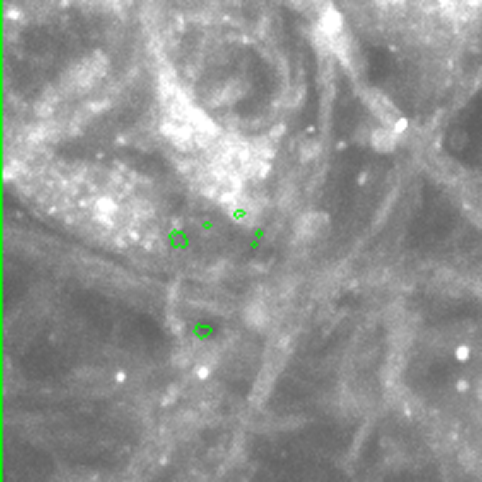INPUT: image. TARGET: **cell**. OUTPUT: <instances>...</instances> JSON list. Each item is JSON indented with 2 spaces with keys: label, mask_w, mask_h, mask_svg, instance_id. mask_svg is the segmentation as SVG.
<instances>
[{
  "label": "cell",
  "mask_w": 482,
  "mask_h": 482,
  "mask_svg": "<svg viewBox=\"0 0 482 482\" xmlns=\"http://www.w3.org/2000/svg\"><path fill=\"white\" fill-rule=\"evenodd\" d=\"M362 99L384 128H391V131H396V133L405 131L408 121H405V116L401 114V109H398L384 92L372 90V87H369V90H362Z\"/></svg>",
  "instance_id": "cell-1"
},
{
  "label": "cell",
  "mask_w": 482,
  "mask_h": 482,
  "mask_svg": "<svg viewBox=\"0 0 482 482\" xmlns=\"http://www.w3.org/2000/svg\"><path fill=\"white\" fill-rule=\"evenodd\" d=\"M107 66L109 63L102 54H92L90 58H85L80 66H75L70 70V75L66 78L68 87H63V92H82V90H87V87H92L94 82L107 73Z\"/></svg>",
  "instance_id": "cell-2"
},
{
  "label": "cell",
  "mask_w": 482,
  "mask_h": 482,
  "mask_svg": "<svg viewBox=\"0 0 482 482\" xmlns=\"http://www.w3.org/2000/svg\"><path fill=\"white\" fill-rule=\"evenodd\" d=\"M328 232H331V220H328V215L319 213V210H311V213L299 217L295 234L302 244H316V241L326 239Z\"/></svg>",
  "instance_id": "cell-3"
},
{
  "label": "cell",
  "mask_w": 482,
  "mask_h": 482,
  "mask_svg": "<svg viewBox=\"0 0 482 482\" xmlns=\"http://www.w3.org/2000/svg\"><path fill=\"white\" fill-rule=\"evenodd\" d=\"M244 316H246V323H249V326H254L256 331H266L268 323H270V311H268L263 299H254V302L246 304Z\"/></svg>",
  "instance_id": "cell-4"
},
{
  "label": "cell",
  "mask_w": 482,
  "mask_h": 482,
  "mask_svg": "<svg viewBox=\"0 0 482 482\" xmlns=\"http://www.w3.org/2000/svg\"><path fill=\"white\" fill-rule=\"evenodd\" d=\"M92 213L99 222H102V225H114L121 215V208H119V203L111 201V198H99V201L94 203Z\"/></svg>",
  "instance_id": "cell-5"
},
{
  "label": "cell",
  "mask_w": 482,
  "mask_h": 482,
  "mask_svg": "<svg viewBox=\"0 0 482 482\" xmlns=\"http://www.w3.org/2000/svg\"><path fill=\"white\" fill-rule=\"evenodd\" d=\"M229 213H232V217L237 222H244V225H254L256 217H258V205L254 201H246L244 196L239 198L237 203L229 208Z\"/></svg>",
  "instance_id": "cell-6"
},
{
  "label": "cell",
  "mask_w": 482,
  "mask_h": 482,
  "mask_svg": "<svg viewBox=\"0 0 482 482\" xmlns=\"http://www.w3.org/2000/svg\"><path fill=\"white\" fill-rule=\"evenodd\" d=\"M241 94H244V87H239V82H229V85L220 87V92L213 97V104L215 107H229V104L237 102Z\"/></svg>",
  "instance_id": "cell-7"
},
{
  "label": "cell",
  "mask_w": 482,
  "mask_h": 482,
  "mask_svg": "<svg viewBox=\"0 0 482 482\" xmlns=\"http://www.w3.org/2000/svg\"><path fill=\"white\" fill-rule=\"evenodd\" d=\"M396 140H398V133H396V131H391V128H384V126H381V128H376L372 143H374V148H376V150L389 152V150H393Z\"/></svg>",
  "instance_id": "cell-8"
}]
</instances>
